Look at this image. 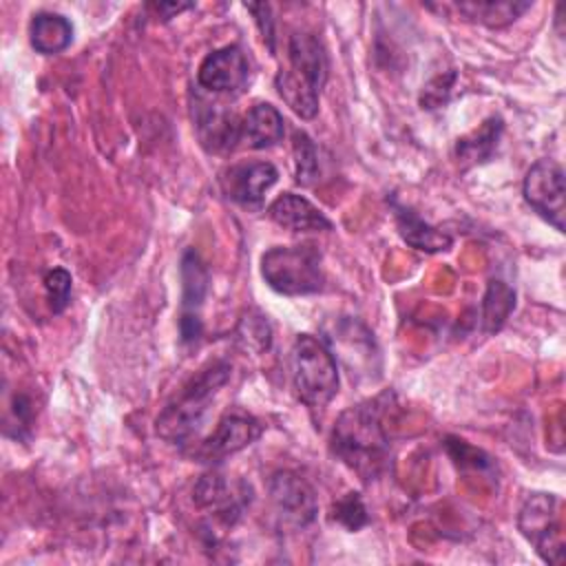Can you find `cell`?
I'll list each match as a JSON object with an SVG mask.
<instances>
[{
    "mask_svg": "<svg viewBox=\"0 0 566 566\" xmlns=\"http://www.w3.org/2000/svg\"><path fill=\"white\" fill-rule=\"evenodd\" d=\"M389 394L345 409L332 431V451L363 480L378 478L389 460V438L382 427V411Z\"/></svg>",
    "mask_w": 566,
    "mask_h": 566,
    "instance_id": "cell-1",
    "label": "cell"
},
{
    "mask_svg": "<svg viewBox=\"0 0 566 566\" xmlns=\"http://www.w3.org/2000/svg\"><path fill=\"white\" fill-rule=\"evenodd\" d=\"M287 66L276 77L281 99L303 119L318 113V95L327 82V55L314 33L296 31L287 40Z\"/></svg>",
    "mask_w": 566,
    "mask_h": 566,
    "instance_id": "cell-2",
    "label": "cell"
},
{
    "mask_svg": "<svg viewBox=\"0 0 566 566\" xmlns=\"http://www.w3.org/2000/svg\"><path fill=\"white\" fill-rule=\"evenodd\" d=\"M228 378L230 365L226 360H210L206 367H201L157 416V436L172 444H186L199 429L210 400L228 382Z\"/></svg>",
    "mask_w": 566,
    "mask_h": 566,
    "instance_id": "cell-3",
    "label": "cell"
},
{
    "mask_svg": "<svg viewBox=\"0 0 566 566\" xmlns=\"http://www.w3.org/2000/svg\"><path fill=\"white\" fill-rule=\"evenodd\" d=\"M290 376L296 398L310 407H325L338 391V367L332 349L312 334L296 336L290 349Z\"/></svg>",
    "mask_w": 566,
    "mask_h": 566,
    "instance_id": "cell-4",
    "label": "cell"
},
{
    "mask_svg": "<svg viewBox=\"0 0 566 566\" xmlns=\"http://www.w3.org/2000/svg\"><path fill=\"white\" fill-rule=\"evenodd\" d=\"M265 283L283 296H303L323 290L321 252L314 245H274L261 256Z\"/></svg>",
    "mask_w": 566,
    "mask_h": 566,
    "instance_id": "cell-5",
    "label": "cell"
},
{
    "mask_svg": "<svg viewBox=\"0 0 566 566\" xmlns=\"http://www.w3.org/2000/svg\"><path fill=\"white\" fill-rule=\"evenodd\" d=\"M562 500L553 493H531L520 506L517 528L548 564L564 562V520Z\"/></svg>",
    "mask_w": 566,
    "mask_h": 566,
    "instance_id": "cell-6",
    "label": "cell"
},
{
    "mask_svg": "<svg viewBox=\"0 0 566 566\" xmlns=\"http://www.w3.org/2000/svg\"><path fill=\"white\" fill-rule=\"evenodd\" d=\"M526 203L548 221L557 232H564V170L553 159L535 161L522 186Z\"/></svg>",
    "mask_w": 566,
    "mask_h": 566,
    "instance_id": "cell-7",
    "label": "cell"
},
{
    "mask_svg": "<svg viewBox=\"0 0 566 566\" xmlns=\"http://www.w3.org/2000/svg\"><path fill=\"white\" fill-rule=\"evenodd\" d=\"M263 433V424L248 413H226L214 431L201 440L192 451L190 458L197 462H221L228 455L250 447Z\"/></svg>",
    "mask_w": 566,
    "mask_h": 566,
    "instance_id": "cell-8",
    "label": "cell"
},
{
    "mask_svg": "<svg viewBox=\"0 0 566 566\" xmlns=\"http://www.w3.org/2000/svg\"><path fill=\"white\" fill-rule=\"evenodd\" d=\"M327 340L336 349V356L345 363L352 378L360 374L371 376V371L378 376V365H374L378 360V349L371 332L363 323L356 318H340L334 323Z\"/></svg>",
    "mask_w": 566,
    "mask_h": 566,
    "instance_id": "cell-9",
    "label": "cell"
},
{
    "mask_svg": "<svg viewBox=\"0 0 566 566\" xmlns=\"http://www.w3.org/2000/svg\"><path fill=\"white\" fill-rule=\"evenodd\" d=\"M250 80V62L241 46L228 44L203 57L197 71L201 88L212 93H239Z\"/></svg>",
    "mask_w": 566,
    "mask_h": 566,
    "instance_id": "cell-10",
    "label": "cell"
},
{
    "mask_svg": "<svg viewBox=\"0 0 566 566\" xmlns=\"http://www.w3.org/2000/svg\"><path fill=\"white\" fill-rule=\"evenodd\" d=\"M279 170L270 161H243L230 166L221 177V188L226 197L241 208L259 210L263 206L265 192L276 184Z\"/></svg>",
    "mask_w": 566,
    "mask_h": 566,
    "instance_id": "cell-11",
    "label": "cell"
},
{
    "mask_svg": "<svg viewBox=\"0 0 566 566\" xmlns=\"http://www.w3.org/2000/svg\"><path fill=\"white\" fill-rule=\"evenodd\" d=\"M270 500L276 509V513L294 524V526H307L314 522L318 513L314 489L296 473L292 471H279L272 475L270 484Z\"/></svg>",
    "mask_w": 566,
    "mask_h": 566,
    "instance_id": "cell-12",
    "label": "cell"
},
{
    "mask_svg": "<svg viewBox=\"0 0 566 566\" xmlns=\"http://www.w3.org/2000/svg\"><path fill=\"white\" fill-rule=\"evenodd\" d=\"M208 294V270L195 250L181 259V340L190 343L201 336V305Z\"/></svg>",
    "mask_w": 566,
    "mask_h": 566,
    "instance_id": "cell-13",
    "label": "cell"
},
{
    "mask_svg": "<svg viewBox=\"0 0 566 566\" xmlns=\"http://www.w3.org/2000/svg\"><path fill=\"white\" fill-rule=\"evenodd\" d=\"M195 128L208 153L232 150L241 139V119L221 102L197 99Z\"/></svg>",
    "mask_w": 566,
    "mask_h": 566,
    "instance_id": "cell-14",
    "label": "cell"
},
{
    "mask_svg": "<svg viewBox=\"0 0 566 566\" xmlns=\"http://www.w3.org/2000/svg\"><path fill=\"white\" fill-rule=\"evenodd\" d=\"M268 217L290 232L332 230V221L323 214V210H318L310 199L294 192H283L281 197H276L268 208Z\"/></svg>",
    "mask_w": 566,
    "mask_h": 566,
    "instance_id": "cell-15",
    "label": "cell"
},
{
    "mask_svg": "<svg viewBox=\"0 0 566 566\" xmlns=\"http://www.w3.org/2000/svg\"><path fill=\"white\" fill-rule=\"evenodd\" d=\"M195 502L199 509L212 511L219 522L230 526L241 515L245 493L237 491L221 473H208L195 484Z\"/></svg>",
    "mask_w": 566,
    "mask_h": 566,
    "instance_id": "cell-16",
    "label": "cell"
},
{
    "mask_svg": "<svg viewBox=\"0 0 566 566\" xmlns=\"http://www.w3.org/2000/svg\"><path fill=\"white\" fill-rule=\"evenodd\" d=\"M283 115L268 102L254 104L241 122V139L254 150L270 148L283 139Z\"/></svg>",
    "mask_w": 566,
    "mask_h": 566,
    "instance_id": "cell-17",
    "label": "cell"
},
{
    "mask_svg": "<svg viewBox=\"0 0 566 566\" xmlns=\"http://www.w3.org/2000/svg\"><path fill=\"white\" fill-rule=\"evenodd\" d=\"M394 217H396V226H398L400 237L405 239L407 245H411L416 250L442 252V250H449L451 243H453L451 234H447L440 228L429 226L411 208L394 203Z\"/></svg>",
    "mask_w": 566,
    "mask_h": 566,
    "instance_id": "cell-18",
    "label": "cell"
},
{
    "mask_svg": "<svg viewBox=\"0 0 566 566\" xmlns=\"http://www.w3.org/2000/svg\"><path fill=\"white\" fill-rule=\"evenodd\" d=\"M31 46L42 55H55L64 51L73 40V24L53 11H40L33 15L29 27Z\"/></svg>",
    "mask_w": 566,
    "mask_h": 566,
    "instance_id": "cell-19",
    "label": "cell"
},
{
    "mask_svg": "<svg viewBox=\"0 0 566 566\" xmlns=\"http://www.w3.org/2000/svg\"><path fill=\"white\" fill-rule=\"evenodd\" d=\"M451 9L471 22H480L486 27H504L515 22L531 2L520 0H469V2H453Z\"/></svg>",
    "mask_w": 566,
    "mask_h": 566,
    "instance_id": "cell-20",
    "label": "cell"
},
{
    "mask_svg": "<svg viewBox=\"0 0 566 566\" xmlns=\"http://www.w3.org/2000/svg\"><path fill=\"white\" fill-rule=\"evenodd\" d=\"M502 133V119L500 117H489L475 133H471L469 137L458 139L455 144V155L458 161L462 164H478V161H486L500 139Z\"/></svg>",
    "mask_w": 566,
    "mask_h": 566,
    "instance_id": "cell-21",
    "label": "cell"
},
{
    "mask_svg": "<svg viewBox=\"0 0 566 566\" xmlns=\"http://www.w3.org/2000/svg\"><path fill=\"white\" fill-rule=\"evenodd\" d=\"M515 307L513 290L502 281H491L482 301V323L486 332H497Z\"/></svg>",
    "mask_w": 566,
    "mask_h": 566,
    "instance_id": "cell-22",
    "label": "cell"
},
{
    "mask_svg": "<svg viewBox=\"0 0 566 566\" xmlns=\"http://www.w3.org/2000/svg\"><path fill=\"white\" fill-rule=\"evenodd\" d=\"M292 153H294V177L296 184L301 186H312L318 175H321V164H318V150L312 142V137L303 130L294 133L292 142Z\"/></svg>",
    "mask_w": 566,
    "mask_h": 566,
    "instance_id": "cell-23",
    "label": "cell"
},
{
    "mask_svg": "<svg viewBox=\"0 0 566 566\" xmlns=\"http://www.w3.org/2000/svg\"><path fill=\"white\" fill-rule=\"evenodd\" d=\"M237 336L243 347L254 349V352H263L272 343V329H270L265 316H261L256 312H248L241 318V323L237 327Z\"/></svg>",
    "mask_w": 566,
    "mask_h": 566,
    "instance_id": "cell-24",
    "label": "cell"
},
{
    "mask_svg": "<svg viewBox=\"0 0 566 566\" xmlns=\"http://www.w3.org/2000/svg\"><path fill=\"white\" fill-rule=\"evenodd\" d=\"M332 520L343 524L349 531H358L360 526L367 524V509L360 500L358 493H347L343 495L334 506H332Z\"/></svg>",
    "mask_w": 566,
    "mask_h": 566,
    "instance_id": "cell-25",
    "label": "cell"
},
{
    "mask_svg": "<svg viewBox=\"0 0 566 566\" xmlns=\"http://www.w3.org/2000/svg\"><path fill=\"white\" fill-rule=\"evenodd\" d=\"M44 290L53 314L64 312L71 298V274L64 268L49 270L44 276Z\"/></svg>",
    "mask_w": 566,
    "mask_h": 566,
    "instance_id": "cell-26",
    "label": "cell"
},
{
    "mask_svg": "<svg viewBox=\"0 0 566 566\" xmlns=\"http://www.w3.org/2000/svg\"><path fill=\"white\" fill-rule=\"evenodd\" d=\"M245 9L250 13H254L256 22H259V29L263 33V40H268V46L270 51H274V29H272V18H270V4L265 2H256V4H245Z\"/></svg>",
    "mask_w": 566,
    "mask_h": 566,
    "instance_id": "cell-27",
    "label": "cell"
},
{
    "mask_svg": "<svg viewBox=\"0 0 566 566\" xmlns=\"http://www.w3.org/2000/svg\"><path fill=\"white\" fill-rule=\"evenodd\" d=\"M192 4L190 2H161V4H155L157 13H164V18H172V13H179L184 9H190Z\"/></svg>",
    "mask_w": 566,
    "mask_h": 566,
    "instance_id": "cell-28",
    "label": "cell"
}]
</instances>
